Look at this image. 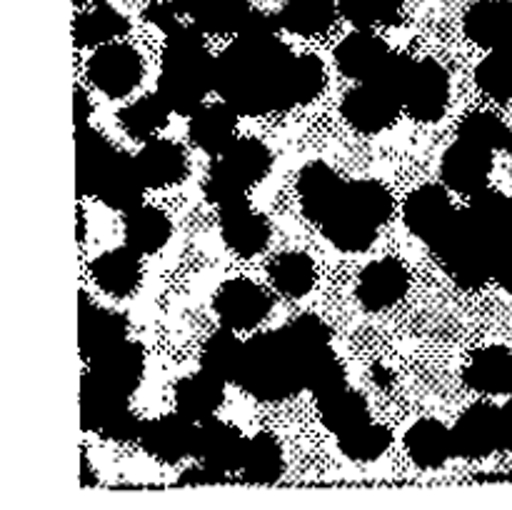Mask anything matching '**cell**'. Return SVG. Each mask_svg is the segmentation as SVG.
Segmentation results:
<instances>
[{
  "instance_id": "cell-1",
  "label": "cell",
  "mask_w": 512,
  "mask_h": 510,
  "mask_svg": "<svg viewBox=\"0 0 512 510\" xmlns=\"http://www.w3.org/2000/svg\"><path fill=\"white\" fill-rule=\"evenodd\" d=\"M295 55L280 35H238L215 58V90L240 115L293 108L290 70Z\"/></svg>"
},
{
  "instance_id": "cell-2",
  "label": "cell",
  "mask_w": 512,
  "mask_h": 510,
  "mask_svg": "<svg viewBox=\"0 0 512 510\" xmlns=\"http://www.w3.org/2000/svg\"><path fill=\"white\" fill-rule=\"evenodd\" d=\"M445 273L463 288H480L512 263V243L490 235L468 208L455 210L443 233L430 243Z\"/></svg>"
},
{
  "instance_id": "cell-3",
  "label": "cell",
  "mask_w": 512,
  "mask_h": 510,
  "mask_svg": "<svg viewBox=\"0 0 512 510\" xmlns=\"http://www.w3.org/2000/svg\"><path fill=\"white\" fill-rule=\"evenodd\" d=\"M215 88V58L203 43L198 25H183L170 30L165 40L163 70L158 93L173 113L193 115L203 108L208 90Z\"/></svg>"
},
{
  "instance_id": "cell-4",
  "label": "cell",
  "mask_w": 512,
  "mask_h": 510,
  "mask_svg": "<svg viewBox=\"0 0 512 510\" xmlns=\"http://www.w3.org/2000/svg\"><path fill=\"white\" fill-rule=\"evenodd\" d=\"M235 383L260 400H283L305 388V358L288 328L255 335L245 343Z\"/></svg>"
},
{
  "instance_id": "cell-5",
  "label": "cell",
  "mask_w": 512,
  "mask_h": 510,
  "mask_svg": "<svg viewBox=\"0 0 512 510\" xmlns=\"http://www.w3.org/2000/svg\"><path fill=\"white\" fill-rule=\"evenodd\" d=\"M88 75L100 93L123 98L133 93L143 80V60L130 45L105 43L88 60Z\"/></svg>"
},
{
  "instance_id": "cell-6",
  "label": "cell",
  "mask_w": 512,
  "mask_h": 510,
  "mask_svg": "<svg viewBox=\"0 0 512 510\" xmlns=\"http://www.w3.org/2000/svg\"><path fill=\"white\" fill-rule=\"evenodd\" d=\"M490 170H493V150L465 138H458L445 150L443 165H440L445 185L463 195H475L485 190Z\"/></svg>"
},
{
  "instance_id": "cell-7",
  "label": "cell",
  "mask_w": 512,
  "mask_h": 510,
  "mask_svg": "<svg viewBox=\"0 0 512 510\" xmlns=\"http://www.w3.org/2000/svg\"><path fill=\"white\" fill-rule=\"evenodd\" d=\"M195 438H198V425L195 420L185 418L180 410L148 420L140 430V443L145 453L163 463H178L185 455H195Z\"/></svg>"
},
{
  "instance_id": "cell-8",
  "label": "cell",
  "mask_w": 512,
  "mask_h": 510,
  "mask_svg": "<svg viewBox=\"0 0 512 510\" xmlns=\"http://www.w3.org/2000/svg\"><path fill=\"white\" fill-rule=\"evenodd\" d=\"M450 98V78L445 68L435 60H420L415 63L413 78L403 95V108L415 120H438L445 113V105Z\"/></svg>"
},
{
  "instance_id": "cell-9",
  "label": "cell",
  "mask_w": 512,
  "mask_h": 510,
  "mask_svg": "<svg viewBox=\"0 0 512 510\" xmlns=\"http://www.w3.org/2000/svg\"><path fill=\"white\" fill-rule=\"evenodd\" d=\"M215 310L228 328L250 330L270 313V295L253 280L233 278L220 285Z\"/></svg>"
},
{
  "instance_id": "cell-10",
  "label": "cell",
  "mask_w": 512,
  "mask_h": 510,
  "mask_svg": "<svg viewBox=\"0 0 512 510\" xmlns=\"http://www.w3.org/2000/svg\"><path fill=\"white\" fill-rule=\"evenodd\" d=\"M400 108L403 103L373 80H363V85L350 90L343 100L345 120L360 133H380L398 118Z\"/></svg>"
},
{
  "instance_id": "cell-11",
  "label": "cell",
  "mask_w": 512,
  "mask_h": 510,
  "mask_svg": "<svg viewBox=\"0 0 512 510\" xmlns=\"http://www.w3.org/2000/svg\"><path fill=\"white\" fill-rule=\"evenodd\" d=\"M453 215L455 208L453 203H450L445 188L433 183L415 188L403 205V218L408 230L415 238L425 240L428 245L443 233L445 225L450 223Z\"/></svg>"
},
{
  "instance_id": "cell-12",
  "label": "cell",
  "mask_w": 512,
  "mask_h": 510,
  "mask_svg": "<svg viewBox=\"0 0 512 510\" xmlns=\"http://www.w3.org/2000/svg\"><path fill=\"white\" fill-rule=\"evenodd\" d=\"M148 185L140 178V170L135 158L125 155L123 150H115L110 163L105 165L103 175L98 180V188H95V195L103 200L108 208L113 210H128L143 205V190Z\"/></svg>"
},
{
  "instance_id": "cell-13",
  "label": "cell",
  "mask_w": 512,
  "mask_h": 510,
  "mask_svg": "<svg viewBox=\"0 0 512 510\" xmlns=\"http://www.w3.org/2000/svg\"><path fill=\"white\" fill-rule=\"evenodd\" d=\"M453 448L455 455L470 460L485 458L498 450V408L488 403L470 405L453 428Z\"/></svg>"
},
{
  "instance_id": "cell-14",
  "label": "cell",
  "mask_w": 512,
  "mask_h": 510,
  "mask_svg": "<svg viewBox=\"0 0 512 510\" xmlns=\"http://www.w3.org/2000/svg\"><path fill=\"white\" fill-rule=\"evenodd\" d=\"M408 270L400 260L383 258L363 270L358 283V300L368 310H383L408 293Z\"/></svg>"
},
{
  "instance_id": "cell-15",
  "label": "cell",
  "mask_w": 512,
  "mask_h": 510,
  "mask_svg": "<svg viewBox=\"0 0 512 510\" xmlns=\"http://www.w3.org/2000/svg\"><path fill=\"white\" fill-rule=\"evenodd\" d=\"M80 353L83 358L93 360L100 353H105L108 348L118 345L120 340H125L128 333V323H125L123 315L113 313V310H103L98 305L90 303V298L85 293H80Z\"/></svg>"
},
{
  "instance_id": "cell-16",
  "label": "cell",
  "mask_w": 512,
  "mask_h": 510,
  "mask_svg": "<svg viewBox=\"0 0 512 510\" xmlns=\"http://www.w3.org/2000/svg\"><path fill=\"white\" fill-rule=\"evenodd\" d=\"M245 443L248 440L240 435L238 428L223 423V420L208 418L198 425V438H195V455L203 463L220 470H238L243 463Z\"/></svg>"
},
{
  "instance_id": "cell-17",
  "label": "cell",
  "mask_w": 512,
  "mask_h": 510,
  "mask_svg": "<svg viewBox=\"0 0 512 510\" xmlns=\"http://www.w3.org/2000/svg\"><path fill=\"white\" fill-rule=\"evenodd\" d=\"M348 190V188H345ZM323 233L330 243L338 250L345 253H363L378 238V225L373 220L365 218L358 208L348 200V195H343L338 205H335L333 213L323 220Z\"/></svg>"
},
{
  "instance_id": "cell-18",
  "label": "cell",
  "mask_w": 512,
  "mask_h": 510,
  "mask_svg": "<svg viewBox=\"0 0 512 510\" xmlns=\"http://www.w3.org/2000/svg\"><path fill=\"white\" fill-rule=\"evenodd\" d=\"M345 188H348V183H343L330 165L310 163L298 180V193L303 200L305 215L315 223H323L333 213L335 205L343 200Z\"/></svg>"
},
{
  "instance_id": "cell-19",
  "label": "cell",
  "mask_w": 512,
  "mask_h": 510,
  "mask_svg": "<svg viewBox=\"0 0 512 510\" xmlns=\"http://www.w3.org/2000/svg\"><path fill=\"white\" fill-rule=\"evenodd\" d=\"M130 395L88 370L80 380V423L85 430H103L120 410L128 408Z\"/></svg>"
},
{
  "instance_id": "cell-20",
  "label": "cell",
  "mask_w": 512,
  "mask_h": 510,
  "mask_svg": "<svg viewBox=\"0 0 512 510\" xmlns=\"http://www.w3.org/2000/svg\"><path fill=\"white\" fill-rule=\"evenodd\" d=\"M180 15H190L203 33L238 35L250 15L248 0H173Z\"/></svg>"
},
{
  "instance_id": "cell-21",
  "label": "cell",
  "mask_w": 512,
  "mask_h": 510,
  "mask_svg": "<svg viewBox=\"0 0 512 510\" xmlns=\"http://www.w3.org/2000/svg\"><path fill=\"white\" fill-rule=\"evenodd\" d=\"M388 53V43L380 35H375L370 28H358L335 48V60L348 78L370 80L388 58Z\"/></svg>"
},
{
  "instance_id": "cell-22",
  "label": "cell",
  "mask_w": 512,
  "mask_h": 510,
  "mask_svg": "<svg viewBox=\"0 0 512 510\" xmlns=\"http://www.w3.org/2000/svg\"><path fill=\"white\" fill-rule=\"evenodd\" d=\"M235 128H238V110L223 105H205L190 115L188 133L198 148L210 155H223L235 140Z\"/></svg>"
},
{
  "instance_id": "cell-23",
  "label": "cell",
  "mask_w": 512,
  "mask_h": 510,
  "mask_svg": "<svg viewBox=\"0 0 512 510\" xmlns=\"http://www.w3.org/2000/svg\"><path fill=\"white\" fill-rule=\"evenodd\" d=\"M220 230H223L225 245L233 253H238L240 258H250V255L260 253L270 240L268 220L255 213V210H250L248 203L223 210Z\"/></svg>"
},
{
  "instance_id": "cell-24",
  "label": "cell",
  "mask_w": 512,
  "mask_h": 510,
  "mask_svg": "<svg viewBox=\"0 0 512 510\" xmlns=\"http://www.w3.org/2000/svg\"><path fill=\"white\" fill-rule=\"evenodd\" d=\"M140 178L148 188H165L188 175V160H185V150L173 140H150L138 155Z\"/></svg>"
},
{
  "instance_id": "cell-25",
  "label": "cell",
  "mask_w": 512,
  "mask_h": 510,
  "mask_svg": "<svg viewBox=\"0 0 512 510\" xmlns=\"http://www.w3.org/2000/svg\"><path fill=\"white\" fill-rule=\"evenodd\" d=\"M465 33L483 48H503L512 38V0H480L465 13Z\"/></svg>"
},
{
  "instance_id": "cell-26",
  "label": "cell",
  "mask_w": 512,
  "mask_h": 510,
  "mask_svg": "<svg viewBox=\"0 0 512 510\" xmlns=\"http://www.w3.org/2000/svg\"><path fill=\"white\" fill-rule=\"evenodd\" d=\"M465 383L488 395L512 393V353L505 348H483L473 353L463 373Z\"/></svg>"
},
{
  "instance_id": "cell-27",
  "label": "cell",
  "mask_w": 512,
  "mask_h": 510,
  "mask_svg": "<svg viewBox=\"0 0 512 510\" xmlns=\"http://www.w3.org/2000/svg\"><path fill=\"white\" fill-rule=\"evenodd\" d=\"M405 448H408L413 463L420 468H440L450 455H455L453 430L445 428L440 420H418L405 433Z\"/></svg>"
},
{
  "instance_id": "cell-28",
  "label": "cell",
  "mask_w": 512,
  "mask_h": 510,
  "mask_svg": "<svg viewBox=\"0 0 512 510\" xmlns=\"http://www.w3.org/2000/svg\"><path fill=\"white\" fill-rule=\"evenodd\" d=\"M223 385V380L200 370L175 385V405L185 418L203 423V420L213 418V413L223 403Z\"/></svg>"
},
{
  "instance_id": "cell-29",
  "label": "cell",
  "mask_w": 512,
  "mask_h": 510,
  "mask_svg": "<svg viewBox=\"0 0 512 510\" xmlns=\"http://www.w3.org/2000/svg\"><path fill=\"white\" fill-rule=\"evenodd\" d=\"M90 273H93V280L105 293L115 295V298H125L140 283L138 253H133L130 248L108 250V253L93 260Z\"/></svg>"
},
{
  "instance_id": "cell-30",
  "label": "cell",
  "mask_w": 512,
  "mask_h": 510,
  "mask_svg": "<svg viewBox=\"0 0 512 510\" xmlns=\"http://www.w3.org/2000/svg\"><path fill=\"white\" fill-rule=\"evenodd\" d=\"M75 173H78V193L83 195H95L98 188V180L103 175L105 165L113 158L115 148L98 133V130L88 128H75Z\"/></svg>"
},
{
  "instance_id": "cell-31",
  "label": "cell",
  "mask_w": 512,
  "mask_h": 510,
  "mask_svg": "<svg viewBox=\"0 0 512 510\" xmlns=\"http://www.w3.org/2000/svg\"><path fill=\"white\" fill-rule=\"evenodd\" d=\"M90 370L130 395L138 388L140 373H143V348L130 340H120L118 345L93 358Z\"/></svg>"
},
{
  "instance_id": "cell-32",
  "label": "cell",
  "mask_w": 512,
  "mask_h": 510,
  "mask_svg": "<svg viewBox=\"0 0 512 510\" xmlns=\"http://www.w3.org/2000/svg\"><path fill=\"white\" fill-rule=\"evenodd\" d=\"M170 220L153 205H138L125 215V243L133 253L150 255L163 248L170 238Z\"/></svg>"
},
{
  "instance_id": "cell-33",
  "label": "cell",
  "mask_w": 512,
  "mask_h": 510,
  "mask_svg": "<svg viewBox=\"0 0 512 510\" xmlns=\"http://www.w3.org/2000/svg\"><path fill=\"white\" fill-rule=\"evenodd\" d=\"M335 13H338V0H285L278 18L290 33L313 38L333 25Z\"/></svg>"
},
{
  "instance_id": "cell-34",
  "label": "cell",
  "mask_w": 512,
  "mask_h": 510,
  "mask_svg": "<svg viewBox=\"0 0 512 510\" xmlns=\"http://www.w3.org/2000/svg\"><path fill=\"white\" fill-rule=\"evenodd\" d=\"M320 418H323V425L328 430H333L335 435H343L348 430L358 428V425L368 423V403L360 393H355L353 388H340L335 393L325 395V398H318Z\"/></svg>"
},
{
  "instance_id": "cell-35",
  "label": "cell",
  "mask_w": 512,
  "mask_h": 510,
  "mask_svg": "<svg viewBox=\"0 0 512 510\" xmlns=\"http://www.w3.org/2000/svg\"><path fill=\"white\" fill-rule=\"evenodd\" d=\"M245 480L250 483H275L283 475V450L270 433H258L245 443L243 463Z\"/></svg>"
},
{
  "instance_id": "cell-36",
  "label": "cell",
  "mask_w": 512,
  "mask_h": 510,
  "mask_svg": "<svg viewBox=\"0 0 512 510\" xmlns=\"http://www.w3.org/2000/svg\"><path fill=\"white\" fill-rule=\"evenodd\" d=\"M130 23L123 13L108 3H98L93 10L75 18L73 35L80 45H105L118 35L128 33Z\"/></svg>"
},
{
  "instance_id": "cell-37",
  "label": "cell",
  "mask_w": 512,
  "mask_h": 510,
  "mask_svg": "<svg viewBox=\"0 0 512 510\" xmlns=\"http://www.w3.org/2000/svg\"><path fill=\"white\" fill-rule=\"evenodd\" d=\"M233 328L218 330L208 338L203 348V370L205 373L215 375L223 383H230V380H238L240 373V360H243L245 343H240L235 338V333H230Z\"/></svg>"
},
{
  "instance_id": "cell-38",
  "label": "cell",
  "mask_w": 512,
  "mask_h": 510,
  "mask_svg": "<svg viewBox=\"0 0 512 510\" xmlns=\"http://www.w3.org/2000/svg\"><path fill=\"white\" fill-rule=\"evenodd\" d=\"M268 273L275 288L290 298H303L315 285V265L305 253L278 255Z\"/></svg>"
},
{
  "instance_id": "cell-39",
  "label": "cell",
  "mask_w": 512,
  "mask_h": 510,
  "mask_svg": "<svg viewBox=\"0 0 512 510\" xmlns=\"http://www.w3.org/2000/svg\"><path fill=\"white\" fill-rule=\"evenodd\" d=\"M468 210L490 235L512 243V200L508 195L485 188L473 195Z\"/></svg>"
},
{
  "instance_id": "cell-40",
  "label": "cell",
  "mask_w": 512,
  "mask_h": 510,
  "mask_svg": "<svg viewBox=\"0 0 512 510\" xmlns=\"http://www.w3.org/2000/svg\"><path fill=\"white\" fill-rule=\"evenodd\" d=\"M170 105L165 103L158 95H145V98L135 100L128 108L120 110V123L128 130L133 138H150V135L158 133L165 123H168Z\"/></svg>"
},
{
  "instance_id": "cell-41",
  "label": "cell",
  "mask_w": 512,
  "mask_h": 510,
  "mask_svg": "<svg viewBox=\"0 0 512 510\" xmlns=\"http://www.w3.org/2000/svg\"><path fill=\"white\" fill-rule=\"evenodd\" d=\"M393 438H390L388 428L383 425L368 423L358 425V428L348 430V433L338 435V448L345 458L358 460V463H368V460H378L385 450L390 448Z\"/></svg>"
},
{
  "instance_id": "cell-42",
  "label": "cell",
  "mask_w": 512,
  "mask_h": 510,
  "mask_svg": "<svg viewBox=\"0 0 512 510\" xmlns=\"http://www.w3.org/2000/svg\"><path fill=\"white\" fill-rule=\"evenodd\" d=\"M345 385V370L330 345L305 355V388L313 390L315 398H325Z\"/></svg>"
},
{
  "instance_id": "cell-43",
  "label": "cell",
  "mask_w": 512,
  "mask_h": 510,
  "mask_svg": "<svg viewBox=\"0 0 512 510\" xmlns=\"http://www.w3.org/2000/svg\"><path fill=\"white\" fill-rule=\"evenodd\" d=\"M223 163H228L240 178H245L253 185L258 183L260 178H265L273 158H270V150L265 148L260 140L235 138L233 143H230V148L223 153Z\"/></svg>"
},
{
  "instance_id": "cell-44",
  "label": "cell",
  "mask_w": 512,
  "mask_h": 510,
  "mask_svg": "<svg viewBox=\"0 0 512 510\" xmlns=\"http://www.w3.org/2000/svg\"><path fill=\"white\" fill-rule=\"evenodd\" d=\"M338 10L358 28L395 25L403 18V0H338Z\"/></svg>"
},
{
  "instance_id": "cell-45",
  "label": "cell",
  "mask_w": 512,
  "mask_h": 510,
  "mask_svg": "<svg viewBox=\"0 0 512 510\" xmlns=\"http://www.w3.org/2000/svg\"><path fill=\"white\" fill-rule=\"evenodd\" d=\"M248 188L250 183L245 178H240L228 163H215L210 168L208 180H205V195H208L210 203L218 205L220 210L235 208V205L248 203Z\"/></svg>"
},
{
  "instance_id": "cell-46",
  "label": "cell",
  "mask_w": 512,
  "mask_h": 510,
  "mask_svg": "<svg viewBox=\"0 0 512 510\" xmlns=\"http://www.w3.org/2000/svg\"><path fill=\"white\" fill-rule=\"evenodd\" d=\"M480 90L493 100L508 103L512 100V55L508 50L495 48L475 70Z\"/></svg>"
},
{
  "instance_id": "cell-47",
  "label": "cell",
  "mask_w": 512,
  "mask_h": 510,
  "mask_svg": "<svg viewBox=\"0 0 512 510\" xmlns=\"http://www.w3.org/2000/svg\"><path fill=\"white\" fill-rule=\"evenodd\" d=\"M345 195L378 228L388 223L390 215H393V198H390L385 185H380L378 180H353V183H348Z\"/></svg>"
},
{
  "instance_id": "cell-48",
  "label": "cell",
  "mask_w": 512,
  "mask_h": 510,
  "mask_svg": "<svg viewBox=\"0 0 512 510\" xmlns=\"http://www.w3.org/2000/svg\"><path fill=\"white\" fill-rule=\"evenodd\" d=\"M460 138L473 140V143L483 145L488 150L508 148L510 130L503 120L495 113H488V110H475L460 125Z\"/></svg>"
},
{
  "instance_id": "cell-49",
  "label": "cell",
  "mask_w": 512,
  "mask_h": 510,
  "mask_svg": "<svg viewBox=\"0 0 512 510\" xmlns=\"http://www.w3.org/2000/svg\"><path fill=\"white\" fill-rule=\"evenodd\" d=\"M325 85V68L320 58L315 55H300L293 60V70H290V90H293V100L298 103H310L318 98L320 90Z\"/></svg>"
},
{
  "instance_id": "cell-50",
  "label": "cell",
  "mask_w": 512,
  "mask_h": 510,
  "mask_svg": "<svg viewBox=\"0 0 512 510\" xmlns=\"http://www.w3.org/2000/svg\"><path fill=\"white\" fill-rule=\"evenodd\" d=\"M415 63H418V60H413L405 53H388V58L383 60V65L375 70V75L370 80L378 83L380 88L388 90L390 95H395V98L403 103L405 88H408L410 78H413Z\"/></svg>"
},
{
  "instance_id": "cell-51",
  "label": "cell",
  "mask_w": 512,
  "mask_h": 510,
  "mask_svg": "<svg viewBox=\"0 0 512 510\" xmlns=\"http://www.w3.org/2000/svg\"><path fill=\"white\" fill-rule=\"evenodd\" d=\"M288 333L293 338V343L298 345V350L305 355L315 353V350L330 345V328L315 315H303V318L293 320L288 325Z\"/></svg>"
},
{
  "instance_id": "cell-52",
  "label": "cell",
  "mask_w": 512,
  "mask_h": 510,
  "mask_svg": "<svg viewBox=\"0 0 512 510\" xmlns=\"http://www.w3.org/2000/svg\"><path fill=\"white\" fill-rule=\"evenodd\" d=\"M140 430H143V423H140V420L135 418L133 413H130V408H125V410H120V413L115 415V418L110 420V423L105 425L100 433H103L105 438H110V440H120V443H128V440L140 438Z\"/></svg>"
},
{
  "instance_id": "cell-53",
  "label": "cell",
  "mask_w": 512,
  "mask_h": 510,
  "mask_svg": "<svg viewBox=\"0 0 512 510\" xmlns=\"http://www.w3.org/2000/svg\"><path fill=\"white\" fill-rule=\"evenodd\" d=\"M145 18H148L155 28L163 30V33H170V30H175L180 25V10L173 0H170V3H153L145 8Z\"/></svg>"
},
{
  "instance_id": "cell-54",
  "label": "cell",
  "mask_w": 512,
  "mask_h": 510,
  "mask_svg": "<svg viewBox=\"0 0 512 510\" xmlns=\"http://www.w3.org/2000/svg\"><path fill=\"white\" fill-rule=\"evenodd\" d=\"M225 473H228V470L213 468V465L205 463L203 468L185 470V473L178 478V483L180 485H218V483H225Z\"/></svg>"
},
{
  "instance_id": "cell-55",
  "label": "cell",
  "mask_w": 512,
  "mask_h": 510,
  "mask_svg": "<svg viewBox=\"0 0 512 510\" xmlns=\"http://www.w3.org/2000/svg\"><path fill=\"white\" fill-rule=\"evenodd\" d=\"M498 443L500 450H512V400L498 408Z\"/></svg>"
},
{
  "instance_id": "cell-56",
  "label": "cell",
  "mask_w": 512,
  "mask_h": 510,
  "mask_svg": "<svg viewBox=\"0 0 512 510\" xmlns=\"http://www.w3.org/2000/svg\"><path fill=\"white\" fill-rule=\"evenodd\" d=\"M90 110H93V105H90L88 93H85L83 88H75V128L88 125Z\"/></svg>"
},
{
  "instance_id": "cell-57",
  "label": "cell",
  "mask_w": 512,
  "mask_h": 510,
  "mask_svg": "<svg viewBox=\"0 0 512 510\" xmlns=\"http://www.w3.org/2000/svg\"><path fill=\"white\" fill-rule=\"evenodd\" d=\"M93 470H90L88 455H80V485H93Z\"/></svg>"
},
{
  "instance_id": "cell-58",
  "label": "cell",
  "mask_w": 512,
  "mask_h": 510,
  "mask_svg": "<svg viewBox=\"0 0 512 510\" xmlns=\"http://www.w3.org/2000/svg\"><path fill=\"white\" fill-rule=\"evenodd\" d=\"M498 280H500V285H503V288L508 290V293H512V263L503 270V273L498 275Z\"/></svg>"
},
{
  "instance_id": "cell-59",
  "label": "cell",
  "mask_w": 512,
  "mask_h": 510,
  "mask_svg": "<svg viewBox=\"0 0 512 510\" xmlns=\"http://www.w3.org/2000/svg\"><path fill=\"white\" fill-rule=\"evenodd\" d=\"M508 150H510V155H512V133H510V140H508Z\"/></svg>"
},
{
  "instance_id": "cell-60",
  "label": "cell",
  "mask_w": 512,
  "mask_h": 510,
  "mask_svg": "<svg viewBox=\"0 0 512 510\" xmlns=\"http://www.w3.org/2000/svg\"><path fill=\"white\" fill-rule=\"evenodd\" d=\"M73 3H75V5H80V3H85V0H73Z\"/></svg>"
},
{
  "instance_id": "cell-61",
  "label": "cell",
  "mask_w": 512,
  "mask_h": 510,
  "mask_svg": "<svg viewBox=\"0 0 512 510\" xmlns=\"http://www.w3.org/2000/svg\"><path fill=\"white\" fill-rule=\"evenodd\" d=\"M510 478H512V475H510Z\"/></svg>"
}]
</instances>
